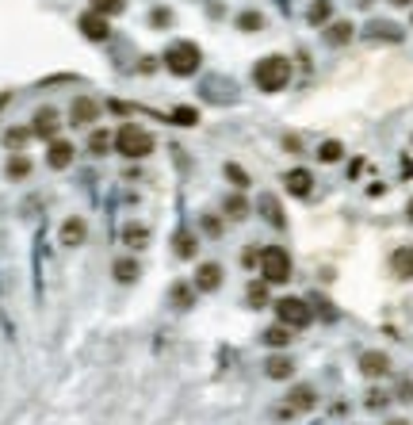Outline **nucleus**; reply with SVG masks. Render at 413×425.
Here are the masks:
<instances>
[{
  "label": "nucleus",
  "mask_w": 413,
  "mask_h": 425,
  "mask_svg": "<svg viewBox=\"0 0 413 425\" xmlns=\"http://www.w3.org/2000/svg\"><path fill=\"white\" fill-rule=\"evenodd\" d=\"M291 62L283 58V54H268V58H261L253 65V85L261 88V92H283V88L291 85Z\"/></svg>",
  "instance_id": "obj_1"
},
{
  "label": "nucleus",
  "mask_w": 413,
  "mask_h": 425,
  "mask_svg": "<svg viewBox=\"0 0 413 425\" xmlns=\"http://www.w3.org/2000/svg\"><path fill=\"white\" fill-rule=\"evenodd\" d=\"M165 69L173 73V77H196L199 65H203V50H199L196 43H188V39H176V43H168L165 50Z\"/></svg>",
  "instance_id": "obj_2"
},
{
  "label": "nucleus",
  "mask_w": 413,
  "mask_h": 425,
  "mask_svg": "<svg viewBox=\"0 0 413 425\" xmlns=\"http://www.w3.org/2000/svg\"><path fill=\"white\" fill-rule=\"evenodd\" d=\"M115 153L119 158H150L153 153V134L145 127H138V123H123V127L115 130Z\"/></svg>",
  "instance_id": "obj_3"
},
{
  "label": "nucleus",
  "mask_w": 413,
  "mask_h": 425,
  "mask_svg": "<svg viewBox=\"0 0 413 425\" xmlns=\"http://www.w3.org/2000/svg\"><path fill=\"white\" fill-rule=\"evenodd\" d=\"M261 280H268V284H287L291 280V253L283 249V245L261 249Z\"/></svg>",
  "instance_id": "obj_4"
},
{
  "label": "nucleus",
  "mask_w": 413,
  "mask_h": 425,
  "mask_svg": "<svg viewBox=\"0 0 413 425\" xmlns=\"http://www.w3.org/2000/svg\"><path fill=\"white\" fill-rule=\"evenodd\" d=\"M272 307H275V318H280L283 326H291V330H303V326L314 322V307L306 303V299L287 295V299H280V303H272Z\"/></svg>",
  "instance_id": "obj_5"
},
{
  "label": "nucleus",
  "mask_w": 413,
  "mask_h": 425,
  "mask_svg": "<svg viewBox=\"0 0 413 425\" xmlns=\"http://www.w3.org/2000/svg\"><path fill=\"white\" fill-rule=\"evenodd\" d=\"M31 130H35V138H43V142H54L58 138V130H61V116H58V108H38L35 111V119H31Z\"/></svg>",
  "instance_id": "obj_6"
},
{
  "label": "nucleus",
  "mask_w": 413,
  "mask_h": 425,
  "mask_svg": "<svg viewBox=\"0 0 413 425\" xmlns=\"http://www.w3.org/2000/svg\"><path fill=\"white\" fill-rule=\"evenodd\" d=\"M96 119H100V104L92 100V96H77V100L69 104V127H96Z\"/></svg>",
  "instance_id": "obj_7"
},
{
  "label": "nucleus",
  "mask_w": 413,
  "mask_h": 425,
  "mask_svg": "<svg viewBox=\"0 0 413 425\" xmlns=\"http://www.w3.org/2000/svg\"><path fill=\"white\" fill-rule=\"evenodd\" d=\"M77 27H80V35H85L88 43H108V35H111V23H108V15L92 12V8H88V12L77 20Z\"/></svg>",
  "instance_id": "obj_8"
},
{
  "label": "nucleus",
  "mask_w": 413,
  "mask_h": 425,
  "mask_svg": "<svg viewBox=\"0 0 413 425\" xmlns=\"http://www.w3.org/2000/svg\"><path fill=\"white\" fill-rule=\"evenodd\" d=\"M314 403H318L314 387H310V383H298V387H291L287 406H280V414H283V418H291V414H306V410H314Z\"/></svg>",
  "instance_id": "obj_9"
},
{
  "label": "nucleus",
  "mask_w": 413,
  "mask_h": 425,
  "mask_svg": "<svg viewBox=\"0 0 413 425\" xmlns=\"http://www.w3.org/2000/svg\"><path fill=\"white\" fill-rule=\"evenodd\" d=\"M73 158H77V146L66 142V138H54V142L46 146V165L50 169H69Z\"/></svg>",
  "instance_id": "obj_10"
},
{
  "label": "nucleus",
  "mask_w": 413,
  "mask_h": 425,
  "mask_svg": "<svg viewBox=\"0 0 413 425\" xmlns=\"http://www.w3.org/2000/svg\"><path fill=\"white\" fill-rule=\"evenodd\" d=\"M283 184H287V192L298 195V200H310V192H314L310 169H287V173H283Z\"/></svg>",
  "instance_id": "obj_11"
},
{
  "label": "nucleus",
  "mask_w": 413,
  "mask_h": 425,
  "mask_svg": "<svg viewBox=\"0 0 413 425\" xmlns=\"http://www.w3.org/2000/svg\"><path fill=\"white\" fill-rule=\"evenodd\" d=\"M61 245H66V249H77V245H85V238H88V223L80 215H69L66 223H61Z\"/></svg>",
  "instance_id": "obj_12"
},
{
  "label": "nucleus",
  "mask_w": 413,
  "mask_h": 425,
  "mask_svg": "<svg viewBox=\"0 0 413 425\" xmlns=\"http://www.w3.org/2000/svg\"><path fill=\"white\" fill-rule=\"evenodd\" d=\"M191 284H196V291H218V288H222V265H215V260L199 265Z\"/></svg>",
  "instance_id": "obj_13"
},
{
  "label": "nucleus",
  "mask_w": 413,
  "mask_h": 425,
  "mask_svg": "<svg viewBox=\"0 0 413 425\" xmlns=\"http://www.w3.org/2000/svg\"><path fill=\"white\" fill-rule=\"evenodd\" d=\"M115 150V130L108 127H92V134H88V153L92 158H103V153Z\"/></svg>",
  "instance_id": "obj_14"
},
{
  "label": "nucleus",
  "mask_w": 413,
  "mask_h": 425,
  "mask_svg": "<svg viewBox=\"0 0 413 425\" xmlns=\"http://www.w3.org/2000/svg\"><path fill=\"white\" fill-rule=\"evenodd\" d=\"M360 372L368 375V379H379V375L391 372V356L379 353V349H375V353H363V356H360Z\"/></svg>",
  "instance_id": "obj_15"
},
{
  "label": "nucleus",
  "mask_w": 413,
  "mask_h": 425,
  "mask_svg": "<svg viewBox=\"0 0 413 425\" xmlns=\"http://www.w3.org/2000/svg\"><path fill=\"white\" fill-rule=\"evenodd\" d=\"M138 272H142V268H138L134 257H115V260H111V276H115L119 284H134Z\"/></svg>",
  "instance_id": "obj_16"
},
{
  "label": "nucleus",
  "mask_w": 413,
  "mask_h": 425,
  "mask_svg": "<svg viewBox=\"0 0 413 425\" xmlns=\"http://www.w3.org/2000/svg\"><path fill=\"white\" fill-rule=\"evenodd\" d=\"M123 245H126V249H134V253H142L145 245H150V230H145L142 223L123 226Z\"/></svg>",
  "instance_id": "obj_17"
},
{
  "label": "nucleus",
  "mask_w": 413,
  "mask_h": 425,
  "mask_svg": "<svg viewBox=\"0 0 413 425\" xmlns=\"http://www.w3.org/2000/svg\"><path fill=\"white\" fill-rule=\"evenodd\" d=\"M256 207H261V215L268 218L275 230H283V226H287V218H283V207H280V200H275V195H261V203H256Z\"/></svg>",
  "instance_id": "obj_18"
},
{
  "label": "nucleus",
  "mask_w": 413,
  "mask_h": 425,
  "mask_svg": "<svg viewBox=\"0 0 413 425\" xmlns=\"http://www.w3.org/2000/svg\"><path fill=\"white\" fill-rule=\"evenodd\" d=\"M352 23L348 20H337V23H326V43L329 46H345V43H352Z\"/></svg>",
  "instance_id": "obj_19"
},
{
  "label": "nucleus",
  "mask_w": 413,
  "mask_h": 425,
  "mask_svg": "<svg viewBox=\"0 0 413 425\" xmlns=\"http://www.w3.org/2000/svg\"><path fill=\"white\" fill-rule=\"evenodd\" d=\"M329 20H333V0H314L306 8V23H314V27H326Z\"/></svg>",
  "instance_id": "obj_20"
},
{
  "label": "nucleus",
  "mask_w": 413,
  "mask_h": 425,
  "mask_svg": "<svg viewBox=\"0 0 413 425\" xmlns=\"http://www.w3.org/2000/svg\"><path fill=\"white\" fill-rule=\"evenodd\" d=\"M391 268L402 276V280H413V249L406 245V249H394L391 253Z\"/></svg>",
  "instance_id": "obj_21"
},
{
  "label": "nucleus",
  "mask_w": 413,
  "mask_h": 425,
  "mask_svg": "<svg viewBox=\"0 0 413 425\" xmlns=\"http://www.w3.org/2000/svg\"><path fill=\"white\" fill-rule=\"evenodd\" d=\"M222 215L226 218H238V223H241V218H249V200H245V195H238V192L226 195V200H222Z\"/></svg>",
  "instance_id": "obj_22"
},
{
  "label": "nucleus",
  "mask_w": 413,
  "mask_h": 425,
  "mask_svg": "<svg viewBox=\"0 0 413 425\" xmlns=\"http://www.w3.org/2000/svg\"><path fill=\"white\" fill-rule=\"evenodd\" d=\"M264 372H268V379H291V372H295V364H291V356H268V364H264Z\"/></svg>",
  "instance_id": "obj_23"
},
{
  "label": "nucleus",
  "mask_w": 413,
  "mask_h": 425,
  "mask_svg": "<svg viewBox=\"0 0 413 425\" xmlns=\"http://www.w3.org/2000/svg\"><path fill=\"white\" fill-rule=\"evenodd\" d=\"M173 253H176V257H180V260L196 257V234H188V230L173 234Z\"/></svg>",
  "instance_id": "obj_24"
},
{
  "label": "nucleus",
  "mask_w": 413,
  "mask_h": 425,
  "mask_svg": "<svg viewBox=\"0 0 413 425\" xmlns=\"http://www.w3.org/2000/svg\"><path fill=\"white\" fill-rule=\"evenodd\" d=\"M368 39H383V43H402V27H394V23H371V27H368Z\"/></svg>",
  "instance_id": "obj_25"
},
{
  "label": "nucleus",
  "mask_w": 413,
  "mask_h": 425,
  "mask_svg": "<svg viewBox=\"0 0 413 425\" xmlns=\"http://www.w3.org/2000/svg\"><path fill=\"white\" fill-rule=\"evenodd\" d=\"M31 134H35V130H31V127H12V130H8V134H4V146H8V150H12V153H20L23 146L31 142Z\"/></svg>",
  "instance_id": "obj_26"
},
{
  "label": "nucleus",
  "mask_w": 413,
  "mask_h": 425,
  "mask_svg": "<svg viewBox=\"0 0 413 425\" xmlns=\"http://www.w3.org/2000/svg\"><path fill=\"white\" fill-rule=\"evenodd\" d=\"M264 345H272V349H287L291 345V326H272V330H264Z\"/></svg>",
  "instance_id": "obj_27"
},
{
  "label": "nucleus",
  "mask_w": 413,
  "mask_h": 425,
  "mask_svg": "<svg viewBox=\"0 0 413 425\" xmlns=\"http://www.w3.org/2000/svg\"><path fill=\"white\" fill-rule=\"evenodd\" d=\"M341 158H345V146L337 142V138H329V142L318 146V161L321 165H333V161H341Z\"/></svg>",
  "instance_id": "obj_28"
},
{
  "label": "nucleus",
  "mask_w": 413,
  "mask_h": 425,
  "mask_svg": "<svg viewBox=\"0 0 413 425\" xmlns=\"http://www.w3.org/2000/svg\"><path fill=\"white\" fill-rule=\"evenodd\" d=\"M173 303L180 307V310H188L191 303H196V284H173Z\"/></svg>",
  "instance_id": "obj_29"
},
{
  "label": "nucleus",
  "mask_w": 413,
  "mask_h": 425,
  "mask_svg": "<svg viewBox=\"0 0 413 425\" xmlns=\"http://www.w3.org/2000/svg\"><path fill=\"white\" fill-rule=\"evenodd\" d=\"M238 31H245V35L264 31V15L261 12H238Z\"/></svg>",
  "instance_id": "obj_30"
},
{
  "label": "nucleus",
  "mask_w": 413,
  "mask_h": 425,
  "mask_svg": "<svg viewBox=\"0 0 413 425\" xmlns=\"http://www.w3.org/2000/svg\"><path fill=\"white\" fill-rule=\"evenodd\" d=\"M8 176H12V181H27L31 176V161L23 158V153H12V158H8Z\"/></svg>",
  "instance_id": "obj_31"
},
{
  "label": "nucleus",
  "mask_w": 413,
  "mask_h": 425,
  "mask_svg": "<svg viewBox=\"0 0 413 425\" xmlns=\"http://www.w3.org/2000/svg\"><path fill=\"white\" fill-rule=\"evenodd\" d=\"M245 299H249V307H268V280H253Z\"/></svg>",
  "instance_id": "obj_32"
},
{
  "label": "nucleus",
  "mask_w": 413,
  "mask_h": 425,
  "mask_svg": "<svg viewBox=\"0 0 413 425\" xmlns=\"http://www.w3.org/2000/svg\"><path fill=\"white\" fill-rule=\"evenodd\" d=\"M88 8L92 12H100V15H123V8H126V0H88Z\"/></svg>",
  "instance_id": "obj_33"
},
{
  "label": "nucleus",
  "mask_w": 413,
  "mask_h": 425,
  "mask_svg": "<svg viewBox=\"0 0 413 425\" xmlns=\"http://www.w3.org/2000/svg\"><path fill=\"white\" fill-rule=\"evenodd\" d=\"M226 181H230V184L241 192V188H249V173H245L241 165H233V161H230V165H226Z\"/></svg>",
  "instance_id": "obj_34"
},
{
  "label": "nucleus",
  "mask_w": 413,
  "mask_h": 425,
  "mask_svg": "<svg viewBox=\"0 0 413 425\" xmlns=\"http://www.w3.org/2000/svg\"><path fill=\"white\" fill-rule=\"evenodd\" d=\"M173 123H180V127H196V123H199V111H196V108H184V104H180V108L173 111Z\"/></svg>",
  "instance_id": "obj_35"
},
{
  "label": "nucleus",
  "mask_w": 413,
  "mask_h": 425,
  "mask_svg": "<svg viewBox=\"0 0 413 425\" xmlns=\"http://www.w3.org/2000/svg\"><path fill=\"white\" fill-rule=\"evenodd\" d=\"M150 23L153 27H173V12H168V8H153Z\"/></svg>",
  "instance_id": "obj_36"
},
{
  "label": "nucleus",
  "mask_w": 413,
  "mask_h": 425,
  "mask_svg": "<svg viewBox=\"0 0 413 425\" xmlns=\"http://www.w3.org/2000/svg\"><path fill=\"white\" fill-rule=\"evenodd\" d=\"M386 403H391V395H386V391H368V410H383Z\"/></svg>",
  "instance_id": "obj_37"
},
{
  "label": "nucleus",
  "mask_w": 413,
  "mask_h": 425,
  "mask_svg": "<svg viewBox=\"0 0 413 425\" xmlns=\"http://www.w3.org/2000/svg\"><path fill=\"white\" fill-rule=\"evenodd\" d=\"M203 230L210 234V238H218V234H222V223H218V218H210V215H207V218H203Z\"/></svg>",
  "instance_id": "obj_38"
},
{
  "label": "nucleus",
  "mask_w": 413,
  "mask_h": 425,
  "mask_svg": "<svg viewBox=\"0 0 413 425\" xmlns=\"http://www.w3.org/2000/svg\"><path fill=\"white\" fill-rule=\"evenodd\" d=\"M398 398L402 403H413V383H398Z\"/></svg>",
  "instance_id": "obj_39"
},
{
  "label": "nucleus",
  "mask_w": 413,
  "mask_h": 425,
  "mask_svg": "<svg viewBox=\"0 0 413 425\" xmlns=\"http://www.w3.org/2000/svg\"><path fill=\"white\" fill-rule=\"evenodd\" d=\"M157 69V58H142V73H153Z\"/></svg>",
  "instance_id": "obj_40"
},
{
  "label": "nucleus",
  "mask_w": 413,
  "mask_h": 425,
  "mask_svg": "<svg viewBox=\"0 0 413 425\" xmlns=\"http://www.w3.org/2000/svg\"><path fill=\"white\" fill-rule=\"evenodd\" d=\"M391 4H394V8H406V4H413V0H391Z\"/></svg>",
  "instance_id": "obj_41"
},
{
  "label": "nucleus",
  "mask_w": 413,
  "mask_h": 425,
  "mask_svg": "<svg viewBox=\"0 0 413 425\" xmlns=\"http://www.w3.org/2000/svg\"><path fill=\"white\" fill-rule=\"evenodd\" d=\"M406 218H410V223H413V200L406 203Z\"/></svg>",
  "instance_id": "obj_42"
},
{
  "label": "nucleus",
  "mask_w": 413,
  "mask_h": 425,
  "mask_svg": "<svg viewBox=\"0 0 413 425\" xmlns=\"http://www.w3.org/2000/svg\"><path fill=\"white\" fill-rule=\"evenodd\" d=\"M391 425H410V421H391Z\"/></svg>",
  "instance_id": "obj_43"
}]
</instances>
